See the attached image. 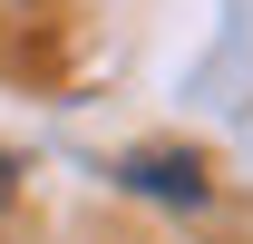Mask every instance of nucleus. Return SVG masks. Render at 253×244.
Here are the masks:
<instances>
[{"instance_id": "f257e3e1", "label": "nucleus", "mask_w": 253, "mask_h": 244, "mask_svg": "<svg viewBox=\"0 0 253 244\" xmlns=\"http://www.w3.org/2000/svg\"><path fill=\"white\" fill-rule=\"evenodd\" d=\"M117 176L136 195H156V205H205V156H185V147H146V156H126Z\"/></svg>"}, {"instance_id": "f03ea898", "label": "nucleus", "mask_w": 253, "mask_h": 244, "mask_svg": "<svg viewBox=\"0 0 253 244\" xmlns=\"http://www.w3.org/2000/svg\"><path fill=\"white\" fill-rule=\"evenodd\" d=\"M10 185H20V166H10V156H0V205H10Z\"/></svg>"}]
</instances>
